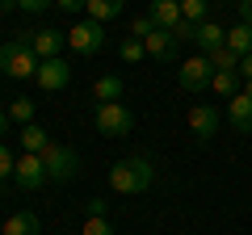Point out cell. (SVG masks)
<instances>
[{"instance_id": "1", "label": "cell", "mask_w": 252, "mask_h": 235, "mask_svg": "<svg viewBox=\"0 0 252 235\" xmlns=\"http://www.w3.org/2000/svg\"><path fill=\"white\" fill-rule=\"evenodd\" d=\"M152 176H156V168H152L147 155H126V160H118L114 168H109V189L135 198V193L152 189Z\"/></svg>"}, {"instance_id": "2", "label": "cell", "mask_w": 252, "mask_h": 235, "mask_svg": "<svg viewBox=\"0 0 252 235\" xmlns=\"http://www.w3.org/2000/svg\"><path fill=\"white\" fill-rule=\"evenodd\" d=\"M38 63H42V59L34 55L30 38H13V42L0 46V72L13 76V80H34V76H38Z\"/></svg>"}, {"instance_id": "3", "label": "cell", "mask_w": 252, "mask_h": 235, "mask_svg": "<svg viewBox=\"0 0 252 235\" xmlns=\"http://www.w3.org/2000/svg\"><path fill=\"white\" fill-rule=\"evenodd\" d=\"M93 122H97V130L105 139H122L135 130V114L122 105V101H101L97 109H93Z\"/></svg>"}, {"instance_id": "4", "label": "cell", "mask_w": 252, "mask_h": 235, "mask_svg": "<svg viewBox=\"0 0 252 235\" xmlns=\"http://www.w3.org/2000/svg\"><path fill=\"white\" fill-rule=\"evenodd\" d=\"M42 164H46V176H51V181H72L76 172H80V155L67 143H51L42 151Z\"/></svg>"}, {"instance_id": "5", "label": "cell", "mask_w": 252, "mask_h": 235, "mask_svg": "<svg viewBox=\"0 0 252 235\" xmlns=\"http://www.w3.org/2000/svg\"><path fill=\"white\" fill-rule=\"evenodd\" d=\"M67 46H72L76 55H97L101 46H105V26L101 21H76L72 29H67Z\"/></svg>"}, {"instance_id": "6", "label": "cell", "mask_w": 252, "mask_h": 235, "mask_svg": "<svg viewBox=\"0 0 252 235\" xmlns=\"http://www.w3.org/2000/svg\"><path fill=\"white\" fill-rule=\"evenodd\" d=\"M210 76H215V67H210L206 55H193V59L177 63V84H181L185 92H202V88H210Z\"/></svg>"}, {"instance_id": "7", "label": "cell", "mask_w": 252, "mask_h": 235, "mask_svg": "<svg viewBox=\"0 0 252 235\" xmlns=\"http://www.w3.org/2000/svg\"><path fill=\"white\" fill-rule=\"evenodd\" d=\"M13 181H17V189H26V193H34V189H42V181H51L46 176V164H42V155H17V172H13Z\"/></svg>"}, {"instance_id": "8", "label": "cell", "mask_w": 252, "mask_h": 235, "mask_svg": "<svg viewBox=\"0 0 252 235\" xmlns=\"http://www.w3.org/2000/svg\"><path fill=\"white\" fill-rule=\"evenodd\" d=\"M34 80H38L42 92H59V88H67V80H72V67H67V59H42Z\"/></svg>"}, {"instance_id": "9", "label": "cell", "mask_w": 252, "mask_h": 235, "mask_svg": "<svg viewBox=\"0 0 252 235\" xmlns=\"http://www.w3.org/2000/svg\"><path fill=\"white\" fill-rule=\"evenodd\" d=\"M189 135L198 143H210L219 135V109L215 105H193L189 109Z\"/></svg>"}, {"instance_id": "10", "label": "cell", "mask_w": 252, "mask_h": 235, "mask_svg": "<svg viewBox=\"0 0 252 235\" xmlns=\"http://www.w3.org/2000/svg\"><path fill=\"white\" fill-rule=\"evenodd\" d=\"M143 46H147V59H156V63H177V38L168 34V29H152V34L143 38Z\"/></svg>"}, {"instance_id": "11", "label": "cell", "mask_w": 252, "mask_h": 235, "mask_svg": "<svg viewBox=\"0 0 252 235\" xmlns=\"http://www.w3.org/2000/svg\"><path fill=\"white\" fill-rule=\"evenodd\" d=\"M30 46L38 59H59V51L67 46V34L63 29H30Z\"/></svg>"}, {"instance_id": "12", "label": "cell", "mask_w": 252, "mask_h": 235, "mask_svg": "<svg viewBox=\"0 0 252 235\" xmlns=\"http://www.w3.org/2000/svg\"><path fill=\"white\" fill-rule=\"evenodd\" d=\"M227 118H231V126L240 130V135H252V97L235 92V97L227 101Z\"/></svg>"}, {"instance_id": "13", "label": "cell", "mask_w": 252, "mask_h": 235, "mask_svg": "<svg viewBox=\"0 0 252 235\" xmlns=\"http://www.w3.org/2000/svg\"><path fill=\"white\" fill-rule=\"evenodd\" d=\"M193 42H198L202 55H215V51H223V46H227V29L215 26V21H202L198 34H193Z\"/></svg>"}, {"instance_id": "14", "label": "cell", "mask_w": 252, "mask_h": 235, "mask_svg": "<svg viewBox=\"0 0 252 235\" xmlns=\"http://www.w3.org/2000/svg\"><path fill=\"white\" fill-rule=\"evenodd\" d=\"M147 17H152L160 29H177V21H181V0H152Z\"/></svg>"}, {"instance_id": "15", "label": "cell", "mask_w": 252, "mask_h": 235, "mask_svg": "<svg viewBox=\"0 0 252 235\" xmlns=\"http://www.w3.org/2000/svg\"><path fill=\"white\" fill-rule=\"evenodd\" d=\"M0 235H42V223H38V214L21 210V214L4 218V231H0Z\"/></svg>"}, {"instance_id": "16", "label": "cell", "mask_w": 252, "mask_h": 235, "mask_svg": "<svg viewBox=\"0 0 252 235\" xmlns=\"http://www.w3.org/2000/svg\"><path fill=\"white\" fill-rule=\"evenodd\" d=\"M21 147H26L30 155H42L46 147H51V135H46L38 122H30V126H21Z\"/></svg>"}, {"instance_id": "17", "label": "cell", "mask_w": 252, "mask_h": 235, "mask_svg": "<svg viewBox=\"0 0 252 235\" xmlns=\"http://www.w3.org/2000/svg\"><path fill=\"white\" fill-rule=\"evenodd\" d=\"M122 4H126V0H84L89 17H93V21H101V26L118 17V13H122Z\"/></svg>"}, {"instance_id": "18", "label": "cell", "mask_w": 252, "mask_h": 235, "mask_svg": "<svg viewBox=\"0 0 252 235\" xmlns=\"http://www.w3.org/2000/svg\"><path fill=\"white\" fill-rule=\"evenodd\" d=\"M227 51H235L244 59V55H252V26H235V29H227Z\"/></svg>"}, {"instance_id": "19", "label": "cell", "mask_w": 252, "mask_h": 235, "mask_svg": "<svg viewBox=\"0 0 252 235\" xmlns=\"http://www.w3.org/2000/svg\"><path fill=\"white\" fill-rule=\"evenodd\" d=\"M93 97H97V105L101 101H118L122 97V80H118V76H97V80H93Z\"/></svg>"}, {"instance_id": "20", "label": "cell", "mask_w": 252, "mask_h": 235, "mask_svg": "<svg viewBox=\"0 0 252 235\" xmlns=\"http://www.w3.org/2000/svg\"><path fill=\"white\" fill-rule=\"evenodd\" d=\"M210 88H215L219 97H235V92H240V72H215L210 76Z\"/></svg>"}, {"instance_id": "21", "label": "cell", "mask_w": 252, "mask_h": 235, "mask_svg": "<svg viewBox=\"0 0 252 235\" xmlns=\"http://www.w3.org/2000/svg\"><path fill=\"white\" fill-rule=\"evenodd\" d=\"M9 122L30 126V122H34V101H30V97H13V105H9Z\"/></svg>"}, {"instance_id": "22", "label": "cell", "mask_w": 252, "mask_h": 235, "mask_svg": "<svg viewBox=\"0 0 252 235\" xmlns=\"http://www.w3.org/2000/svg\"><path fill=\"white\" fill-rule=\"evenodd\" d=\"M206 13H210V0H181V17L193 21V26H202Z\"/></svg>"}, {"instance_id": "23", "label": "cell", "mask_w": 252, "mask_h": 235, "mask_svg": "<svg viewBox=\"0 0 252 235\" xmlns=\"http://www.w3.org/2000/svg\"><path fill=\"white\" fill-rule=\"evenodd\" d=\"M206 59H210L215 72H240V55L227 51V46H223V51H215V55H206Z\"/></svg>"}, {"instance_id": "24", "label": "cell", "mask_w": 252, "mask_h": 235, "mask_svg": "<svg viewBox=\"0 0 252 235\" xmlns=\"http://www.w3.org/2000/svg\"><path fill=\"white\" fill-rule=\"evenodd\" d=\"M118 55H122L126 63H139V59L147 55V46H143V38H135V34H130V38H122V46H118Z\"/></svg>"}, {"instance_id": "25", "label": "cell", "mask_w": 252, "mask_h": 235, "mask_svg": "<svg viewBox=\"0 0 252 235\" xmlns=\"http://www.w3.org/2000/svg\"><path fill=\"white\" fill-rule=\"evenodd\" d=\"M80 235H114V223H109L105 214H89L80 227Z\"/></svg>"}, {"instance_id": "26", "label": "cell", "mask_w": 252, "mask_h": 235, "mask_svg": "<svg viewBox=\"0 0 252 235\" xmlns=\"http://www.w3.org/2000/svg\"><path fill=\"white\" fill-rule=\"evenodd\" d=\"M13 172H17V155H13V151H9V147H4V143H0V185H4V181H9V176H13Z\"/></svg>"}, {"instance_id": "27", "label": "cell", "mask_w": 252, "mask_h": 235, "mask_svg": "<svg viewBox=\"0 0 252 235\" xmlns=\"http://www.w3.org/2000/svg\"><path fill=\"white\" fill-rule=\"evenodd\" d=\"M168 34L177 38V42H193V34H198V26H193V21H185V17H181V21H177V29H168Z\"/></svg>"}, {"instance_id": "28", "label": "cell", "mask_w": 252, "mask_h": 235, "mask_svg": "<svg viewBox=\"0 0 252 235\" xmlns=\"http://www.w3.org/2000/svg\"><path fill=\"white\" fill-rule=\"evenodd\" d=\"M152 29H160V26H156L152 17H135V21H130V34H135V38H147Z\"/></svg>"}, {"instance_id": "29", "label": "cell", "mask_w": 252, "mask_h": 235, "mask_svg": "<svg viewBox=\"0 0 252 235\" xmlns=\"http://www.w3.org/2000/svg\"><path fill=\"white\" fill-rule=\"evenodd\" d=\"M55 0H17V9H26V13H42V9H51Z\"/></svg>"}, {"instance_id": "30", "label": "cell", "mask_w": 252, "mask_h": 235, "mask_svg": "<svg viewBox=\"0 0 252 235\" xmlns=\"http://www.w3.org/2000/svg\"><path fill=\"white\" fill-rule=\"evenodd\" d=\"M55 9H63V13H80V9H84V0H55Z\"/></svg>"}, {"instance_id": "31", "label": "cell", "mask_w": 252, "mask_h": 235, "mask_svg": "<svg viewBox=\"0 0 252 235\" xmlns=\"http://www.w3.org/2000/svg\"><path fill=\"white\" fill-rule=\"evenodd\" d=\"M240 21H244V26H252V0H240Z\"/></svg>"}, {"instance_id": "32", "label": "cell", "mask_w": 252, "mask_h": 235, "mask_svg": "<svg viewBox=\"0 0 252 235\" xmlns=\"http://www.w3.org/2000/svg\"><path fill=\"white\" fill-rule=\"evenodd\" d=\"M240 76H244V80H252V55H244V59H240Z\"/></svg>"}, {"instance_id": "33", "label": "cell", "mask_w": 252, "mask_h": 235, "mask_svg": "<svg viewBox=\"0 0 252 235\" xmlns=\"http://www.w3.org/2000/svg\"><path fill=\"white\" fill-rule=\"evenodd\" d=\"M0 135H9V109H0Z\"/></svg>"}, {"instance_id": "34", "label": "cell", "mask_w": 252, "mask_h": 235, "mask_svg": "<svg viewBox=\"0 0 252 235\" xmlns=\"http://www.w3.org/2000/svg\"><path fill=\"white\" fill-rule=\"evenodd\" d=\"M13 4H17V0H0V13H9V9H13Z\"/></svg>"}, {"instance_id": "35", "label": "cell", "mask_w": 252, "mask_h": 235, "mask_svg": "<svg viewBox=\"0 0 252 235\" xmlns=\"http://www.w3.org/2000/svg\"><path fill=\"white\" fill-rule=\"evenodd\" d=\"M244 97H252V80H244Z\"/></svg>"}]
</instances>
